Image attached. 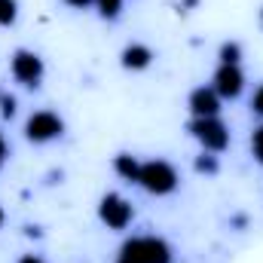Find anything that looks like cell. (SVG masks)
<instances>
[{
	"label": "cell",
	"instance_id": "6da1fadb",
	"mask_svg": "<svg viewBox=\"0 0 263 263\" xmlns=\"http://www.w3.org/2000/svg\"><path fill=\"white\" fill-rule=\"evenodd\" d=\"M175 251L162 236H132L120 245L117 263H172Z\"/></svg>",
	"mask_w": 263,
	"mask_h": 263
},
{
	"label": "cell",
	"instance_id": "7a4b0ae2",
	"mask_svg": "<svg viewBox=\"0 0 263 263\" xmlns=\"http://www.w3.org/2000/svg\"><path fill=\"white\" fill-rule=\"evenodd\" d=\"M178 184H181L178 168L168 159H147V162H141L138 187L147 190L150 196H168V193L178 190Z\"/></svg>",
	"mask_w": 263,
	"mask_h": 263
},
{
	"label": "cell",
	"instance_id": "3957f363",
	"mask_svg": "<svg viewBox=\"0 0 263 263\" xmlns=\"http://www.w3.org/2000/svg\"><path fill=\"white\" fill-rule=\"evenodd\" d=\"M190 135L202 144V150L208 153H223L230 147V129L220 117H202V120H190Z\"/></svg>",
	"mask_w": 263,
	"mask_h": 263
},
{
	"label": "cell",
	"instance_id": "277c9868",
	"mask_svg": "<svg viewBox=\"0 0 263 263\" xmlns=\"http://www.w3.org/2000/svg\"><path fill=\"white\" fill-rule=\"evenodd\" d=\"M65 135V120L55 110H34L25 120V138L31 144H49Z\"/></svg>",
	"mask_w": 263,
	"mask_h": 263
},
{
	"label": "cell",
	"instance_id": "5b68a950",
	"mask_svg": "<svg viewBox=\"0 0 263 263\" xmlns=\"http://www.w3.org/2000/svg\"><path fill=\"white\" fill-rule=\"evenodd\" d=\"M9 73H12L15 83H22L28 89H37L43 83L46 67H43V59L34 49H15L12 59H9Z\"/></svg>",
	"mask_w": 263,
	"mask_h": 263
},
{
	"label": "cell",
	"instance_id": "8992f818",
	"mask_svg": "<svg viewBox=\"0 0 263 263\" xmlns=\"http://www.w3.org/2000/svg\"><path fill=\"white\" fill-rule=\"evenodd\" d=\"M98 217L107 230H126L132 220H135V208L126 196L120 193H104L98 202Z\"/></svg>",
	"mask_w": 263,
	"mask_h": 263
},
{
	"label": "cell",
	"instance_id": "52a82bcc",
	"mask_svg": "<svg viewBox=\"0 0 263 263\" xmlns=\"http://www.w3.org/2000/svg\"><path fill=\"white\" fill-rule=\"evenodd\" d=\"M211 86H214V92H217L220 98L233 101V98H239L242 89H245V73H242L239 65H217L214 77H211Z\"/></svg>",
	"mask_w": 263,
	"mask_h": 263
},
{
	"label": "cell",
	"instance_id": "ba28073f",
	"mask_svg": "<svg viewBox=\"0 0 263 263\" xmlns=\"http://www.w3.org/2000/svg\"><path fill=\"white\" fill-rule=\"evenodd\" d=\"M220 95L214 92V86H196L187 98V107L193 114V120H202V117H220Z\"/></svg>",
	"mask_w": 263,
	"mask_h": 263
},
{
	"label": "cell",
	"instance_id": "9c48e42d",
	"mask_svg": "<svg viewBox=\"0 0 263 263\" xmlns=\"http://www.w3.org/2000/svg\"><path fill=\"white\" fill-rule=\"evenodd\" d=\"M153 49L147 46V43H129V46H123V52H120V65L126 67V70H147V67L153 65Z\"/></svg>",
	"mask_w": 263,
	"mask_h": 263
},
{
	"label": "cell",
	"instance_id": "30bf717a",
	"mask_svg": "<svg viewBox=\"0 0 263 263\" xmlns=\"http://www.w3.org/2000/svg\"><path fill=\"white\" fill-rule=\"evenodd\" d=\"M114 172H117L123 181H129V184H138V175H141V162H138V156H132V153H117V156H114Z\"/></svg>",
	"mask_w": 263,
	"mask_h": 263
},
{
	"label": "cell",
	"instance_id": "8fae6325",
	"mask_svg": "<svg viewBox=\"0 0 263 263\" xmlns=\"http://www.w3.org/2000/svg\"><path fill=\"white\" fill-rule=\"evenodd\" d=\"M217 59H220V65H239L242 62V43L239 40H223L220 49H217Z\"/></svg>",
	"mask_w": 263,
	"mask_h": 263
},
{
	"label": "cell",
	"instance_id": "7c38bea8",
	"mask_svg": "<svg viewBox=\"0 0 263 263\" xmlns=\"http://www.w3.org/2000/svg\"><path fill=\"white\" fill-rule=\"evenodd\" d=\"M193 168H196L199 175H217L220 172V162H217V153H208V150H202L196 159H193Z\"/></svg>",
	"mask_w": 263,
	"mask_h": 263
},
{
	"label": "cell",
	"instance_id": "4fadbf2b",
	"mask_svg": "<svg viewBox=\"0 0 263 263\" xmlns=\"http://www.w3.org/2000/svg\"><path fill=\"white\" fill-rule=\"evenodd\" d=\"M18 22V0H0V28H12Z\"/></svg>",
	"mask_w": 263,
	"mask_h": 263
},
{
	"label": "cell",
	"instance_id": "5bb4252c",
	"mask_svg": "<svg viewBox=\"0 0 263 263\" xmlns=\"http://www.w3.org/2000/svg\"><path fill=\"white\" fill-rule=\"evenodd\" d=\"M92 6H95V9H98V15H101V18H107V22L120 18V12H123V0H95Z\"/></svg>",
	"mask_w": 263,
	"mask_h": 263
},
{
	"label": "cell",
	"instance_id": "9a60e30c",
	"mask_svg": "<svg viewBox=\"0 0 263 263\" xmlns=\"http://www.w3.org/2000/svg\"><path fill=\"white\" fill-rule=\"evenodd\" d=\"M15 110H18L15 95H9V92H3V89H0V114H3L6 120H12V117H15Z\"/></svg>",
	"mask_w": 263,
	"mask_h": 263
},
{
	"label": "cell",
	"instance_id": "2e32d148",
	"mask_svg": "<svg viewBox=\"0 0 263 263\" xmlns=\"http://www.w3.org/2000/svg\"><path fill=\"white\" fill-rule=\"evenodd\" d=\"M251 153H254V159L263 165V123L254 129V135H251Z\"/></svg>",
	"mask_w": 263,
	"mask_h": 263
},
{
	"label": "cell",
	"instance_id": "e0dca14e",
	"mask_svg": "<svg viewBox=\"0 0 263 263\" xmlns=\"http://www.w3.org/2000/svg\"><path fill=\"white\" fill-rule=\"evenodd\" d=\"M251 110H254L257 117H263V86H257L254 95H251Z\"/></svg>",
	"mask_w": 263,
	"mask_h": 263
},
{
	"label": "cell",
	"instance_id": "ac0fdd59",
	"mask_svg": "<svg viewBox=\"0 0 263 263\" xmlns=\"http://www.w3.org/2000/svg\"><path fill=\"white\" fill-rule=\"evenodd\" d=\"M65 3L70 6V9H89V6H92L95 0H65Z\"/></svg>",
	"mask_w": 263,
	"mask_h": 263
},
{
	"label": "cell",
	"instance_id": "d6986e66",
	"mask_svg": "<svg viewBox=\"0 0 263 263\" xmlns=\"http://www.w3.org/2000/svg\"><path fill=\"white\" fill-rule=\"evenodd\" d=\"M6 156H9V147H6V138L0 135V168H3V162H6Z\"/></svg>",
	"mask_w": 263,
	"mask_h": 263
},
{
	"label": "cell",
	"instance_id": "ffe728a7",
	"mask_svg": "<svg viewBox=\"0 0 263 263\" xmlns=\"http://www.w3.org/2000/svg\"><path fill=\"white\" fill-rule=\"evenodd\" d=\"M18 263H46V260H43L40 254H22V257H18Z\"/></svg>",
	"mask_w": 263,
	"mask_h": 263
},
{
	"label": "cell",
	"instance_id": "44dd1931",
	"mask_svg": "<svg viewBox=\"0 0 263 263\" xmlns=\"http://www.w3.org/2000/svg\"><path fill=\"white\" fill-rule=\"evenodd\" d=\"M199 0H184V3H181V6H196Z\"/></svg>",
	"mask_w": 263,
	"mask_h": 263
},
{
	"label": "cell",
	"instance_id": "7402d4cb",
	"mask_svg": "<svg viewBox=\"0 0 263 263\" xmlns=\"http://www.w3.org/2000/svg\"><path fill=\"white\" fill-rule=\"evenodd\" d=\"M3 220H6V214H3V208H0V227H3Z\"/></svg>",
	"mask_w": 263,
	"mask_h": 263
},
{
	"label": "cell",
	"instance_id": "603a6c76",
	"mask_svg": "<svg viewBox=\"0 0 263 263\" xmlns=\"http://www.w3.org/2000/svg\"><path fill=\"white\" fill-rule=\"evenodd\" d=\"M260 22H263V9H260Z\"/></svg>",
	"mask_w": 263,
	"mask_h": 263
}]
</instances>
